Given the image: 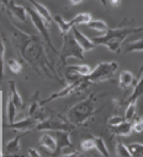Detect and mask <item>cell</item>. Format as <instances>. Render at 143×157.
I'll list each match as a JSON object with an SVG mask.
<instances>
[{
  "mask_svg": "<svg viewBox=\"0 0 143 157\" xmlns=\"http://www.w3.org/2000/svg\"><path fill=\"white\" fill-rule=\"evenodd\" d=\"M142 31V27H137V28H112V29H107L105 32L104 36L101 37H92L91 40L95 45H105L108 50L113 52V53H120V48L121 44L123 43V40L133 34V33H138Z\"/></svg>",
  "mask_w": 143,
  "mask_h": 157,
  "instance_id": "6da1fadb",
  "label": "cell"
},
{
  "mask_svg": "<svg viewBox=\"0 0 143 157\" xmlns=\"http://www.w3.org/2000/svg\"><path fill=\"white\" fill-rule=\"evenodd\" d=\"M95 110H96V99L94 94H90L88 98L74 104L68 110L67 118H68V121H70L72 124L81 125L94 115Z\"/></svg>",
  "mask_w": 143,
  "mask_h": 157,
  "instance_id": "7a4b0ae2",
  "label": "cell"
},
{
  "mask_svg": "<svg viewBox=\"0 0 143 157\" xmlns=\"http://www.w3.org/2000/svg\"><path fill=\"white\" fill-rule=\"evenodd\" d=\"M117 69H118V64L116 61H102L97 64L88 76H84V77L89 85L99 83V82L110 80L113 76V74L117 71Z\"/></svg>",
  "mask_w": 143,
  "mask_h": 157,
  "instance_id": "3957f363",
  "label": "cell"
},
{
  "mask_svg": "<svg viewBox=\"0 0 143 157\" xmlns=\"http://www.w3.org/2000/svg\"><path fill=\"white\" fill-rule=\"evenodd\" d=\"M69 58H75L79 60L84 59V50L79 45V43L75 40L73 34H63V45L60 49V59L63 63H65Z\"/></svg>",
  "mask_w": 143,
  "mask_h": 157,
  "instance_id": "277c9868",
  "label": "cell"
},
{
  "mask_svg": "<svg viewBox=\"0 0 143 157\" xmlns=\"http://www.w3.org/2000/svg\"><path fill=\"white\" fill-rule=\"evenodd\" d=\"M89 86V83L85 81V77L83 76V78H75L73 80L67 87L62 88L60 91L55 92V93H52L46 101H43L41 104H46L55 98H62V97H65V96H70V94H75V93H79L81 91H84L86 87Z\"/></svg>",
  "mask_w": 143,
  "mask_h": 157,
  "instance_id": "5b68a950",
  "label": "cell"
},
{
  "mask_svg": "<svg viewBox=\"0 0 143 157\" xmlns=\"http://www.w3.org/2000/svg\"><path fill=\"white\" fill-rule=\"evenodd\" d=\"M74 124H72L70 121L64 120L60 117H49L46 120H42L39 123H37L36 128L37 130H67V131H72L74 129Z\"/></svg>",
  "mask_w": 143,
  "mask_h": 157,
  "instance_id": "8992f818",
  "label": "cell"
},
{
  "mask_svg": "<svg viewBox=\"0 0 143 157\" xmlns=\"http://www.w3.org/2000/svg\"><path fill=\"white\" fill-rule=\"evenodd\" d=\"M26 11H27V15L30 16L32 23L35 25V27H36L37 31L39 32V34L43 37V39L47 42V44L51 47V49H53V50L55 52V48H54V45H53L52 42H51V37H49V33H48V29H47L48 23L46 22V20H44V18H43V17L35 10V9L27 7Z\"/></svg>",
  "mask_w": 143,
  "mask_h": 157,
  "instance_id": "52a82bcc",
  "label": "cell"
},
{
  "mask_svg": "<svg viewBox=\"0 0 143 157\" xmlns=\"http://www.w3.org/2000/svg\"><path fill=\"white\" fill-rule=\"evenodd\" d=\"M72 31H73V36H74L75 40L79 43V45L83 48L84 52H89V50H91V49H94V48L96 47V45L92 43L91 38H88L85 34H83L75 26L72 28Z\"/></svg>",
  "mask_w": 143,
  "mask_h": 157,
  "instance_id": "ba28073f",
  "label": "cell"
},
{
  "mask_svg": "<svg viewBox=\"0 0 143 157\" xmlns=\"http://www.w3.org/2000/svg\"><path fill=\"white\" fill-rule=\"evenodd\" d=\"M70 131L67 130H55V136H57V150H55V155H59V151L65 147V146H72V141H70Z\"/></svg>",
  "mask_w": 143,
  "mask_h": 157,
  "instance_id": "9c48e42d",
  "label": "cell"
},
{
  "mask_svg": "<svg viewBox=\"0 0 143 157\" xmlns=\"http://www.w3.org/2000/svg\"><path fill=\"white\" fill-rule=\"evenodd\" d=\"M67 71L69 72L72 80L75 78V76H88L91 70H90V66L89 65H85V64H79V65H70L67 67Z\"/></svg>",
  "mask_w": 143,
  "mask_h": 157,
  "instance_id": "30bf717a",
  "label": "cell"
},
{
  "mask_svg": "<svg viewBox=\"0 0 143 157\" xmlns=\"http://www.w3.org/2000/svg\"><path fill=\"white\" fill-rule=\"evenodd\" d=\"M110 129H111L112 134H115L116 136H128L133 131L132 121H127V120H125L123 123H121L116 126H110Z\"/></svg>",
  "mask_w": 143,
  "mask_h": 157,
  "instance_id": "8fae6325",
  "label": "cell"
},
{
  "mask_svg": "<svg viewBox=\"0 0 143 157\" xmlns=\"http://www.w3.org/2000/svg\"><path fill=\"white\" fill-rule=\"evenodd\" d=\"M36 125H37V120L35 118H23L17 123H11L9 126L15 130H30L32 128H36Z\"/></svg>",
  "mask_w": 143,
  "mask_h": 157,
  "instance_id": "7c38bea8",
  "label": "cell"
},
{
  "mask_svg": "<svg viewBox=\"0 0 143 157\" xmlns=\"http://www.w3.org/2000/svg\"><path fill=\"white\" fill-rule=\"evenodd\" d=\"M31 5H32V7L46 20V22L48 23V26L52 23V21H53V16L51 15V12H49V10L46 7V6H43L41 2H38V1H36V0H27Z\"/></svg>",
  "mask_w": 143,
  "mask_h": 157,
  "instance_id": "4fadbf2b",
  "label": "cell"
},
{
  "mask_svg": "<svg viewBox=\"0 0 143 157\" xmlns=\"http://www.w3.org/2000/svg\"><path fill=\"white\" fill-rule=\"evenodd\" d=\"M141 96H143V74H142V76L139 77V80L137 81V83L134 85L132 93L129 94V97H128L127 101H126V104H128V103H136L137 99H138Z\"/></svg>",
  "mask_w": 143,
  "mask_h": 157,
  "instance_id": "5bb4252c",
  "label": "cell"
},
{
  "mask_svg": "<svg viewBox=\"0 0 143 157\" xmlns=\"http://www.w3.org/2000/svg\"><path fill=\"white\" fill-rule=\"evenodd\" d=\"M7 7H9V10L12 12V15H14L17 20H20V21H22V22L26 21L27 11H26V7H25V6H22V5H17V4H15V2L11 0Z\"/></svg>",
  "mask_w": 143,
  "mask_h": 157,
  "instance_id": "9a60e30c",
  "label": "cell"
},
{
  "mask_svg": "<svg viewBox=\"0 0 143 157\" xmlns=\"http://www.w3.org/2000/svg\"><path fill=\"white\" fill-rule=\"evenodd\" d=\"M133 81H134L133 74L131 71H127V70L122 71L120 74V76H118V86H120V88L126 90L127 87H129L133 83Z\"/></svg>",
  "mask_w": 143,
  "mask_h": 157,
  "instance_id": "2e32d148",
  "label": "cell"
},
{
  "mask_svg": "<svg viewBox=\"0 0 143 157\" xmlns=\"http://www.w3.org/2000/svg\"><path fill=\"white\" fill-rule=\"evenodd\" d=\"M39 145H41L42 147H44V148L52 151V152H55V150H57V141H55V139H54L52 135H49V134H43V135L41 136V139H39Z\"/></svg>",
  "mask_w": 143,
  "mask_h": 157,
  "instance_id": "e0dca14e",
  "label": "cell"
},
{
  "mask_svg": "<svg viewBox=\"0 0 143 157\" xmlns=\"http://www.w3.org/2000/svg\"><path fill=\"white\" fill-rule=\"evenodd\" d=\"M9 85H10V99L12 101V103L16 105L17 109H21L23 107V102H22V98H21L20 93L17 92L15 82L14 81H9Z\"/></svg>",
  "mask_w": 143,
  "mask_h": 157,
  "instance_id": "ac0fdd59",
  "label": "cell"
},
{
  "mask_svg": "<svg viewBox=\"0 0 143 157\" xmlns=\"http://www.w3.org/2000/svg\"><path fill=\"white\" fill-rule=\"evenodd\" d=\"M53 20L57 22V25H58V27H59L62 34H67V33L74 27L70 20H69V21H65L60 15H55V16H53Z\"/></svg>",
  "mask_w": 143,
  "mask_h": 157,
  "instance_id": "d6986e66",
  "label": "cell"
},
{
  "mask_svg": "<svg viewBox=\"0 0 143 157\" xmlns=\"http://www.w3.org/2000/svg\"><path fill=\"white\" fill-rule=\"evenodd\" d=\"M23 135H20V136H16L15 139L10 140L6 145H5V153L6 155H14L16 153L18 150H20V140Z\"/></svg>",
  "mask_w": 143,
  "mask_h": 157,
  "instance_id": "ffe728a7",
  "label": "cell"
},
{
  "mask_svg": "<svg viewBox=\"0 0 143 157\" xmlns=\"http://www.w3.org/2000/svg\"><path fill=\"white\" fill-rule=\"evenodd\" d=\"M91 15L89 12H81L79 15H76L75 17H73L70 21L73 23V26H76V25H88L90 21H91Z\"/></svg>",
  "mask_w": 143,
  "mask_h": 157,
  "instance_id": "44dd1931",
  "label": "cell"
},
{
  "mask_svg": "<svg viewBox=\"0 0 143 157\" xmlns=\"http://www.w3.org/2000/svg\"><path fill=\"white\" fill-rule=\"evenodd\" d=\"M86 26L89 28H91V29L97 31V32H106L108 29L106 22H104L102 20H91Z\"/></svg>",
  "mask_w": 143,
  "mask_h": 157,
  "instance_id": "7402d4cb",
  "label": "cell"
},
{
  "mask_svg": "<svg viewBox=\"0 0 143 157\" xmlns=\"http://www.w3.org/2000/svg\"><path fill=\"white\" fill-rule=\"evenodd\" d=\"M116 155L122 156V157H129L131 156V152H129L128 147L123 145V142L121 141L120 137H117V142H116Z\"/></svg>",
  "mask_w": 143,
  "mask_h": 157,
  "instance_id": "603a6c76",
  "label": "cell"
},
{
  "mask_svg": "<svg viewBox=\"0 0 143 157\" xmlns=\"http://www.w3.org/2000/svg\"><path fill=\"white\" fill-rule=\"evenodd\" d=\"M126 53H133V52H143V38L136 40V42H132L129 43L127 47H126Z\"/></svg>",
  "mask_w": 143,
  "mask_h": 157,
  "instance_id": "cb8c5ba5",
  "label": "cell"
},
{
  "mask_svg": "<svg viewBox=\"0 0 143 157\" xmlns=\"http://www.w3.org/2000/svg\"><path fill=\"white\" fill-rule=\"evenodd\" d=\"M136 103H128L126 104V109H125V119L127 121H132L134 119L136 115Z\"/></svg>",
  "mask_w": 143,
  "mask_h": 157,
  "instance_id": "d4e9b609",
  "label": "cell"
},
{
  "mask_svg": "<svg viewBox=\"0 0 143 157\" xmlns=\"http://www.w3.org/2000/svg\"><path fill=\"white\" fill-rule=\"evenodd\" d=\"M95 144H96V150L102 155V156H106L108 157L110 153L107 151V147H106V144L105 141L102 140V137H95Z\"/></svg>",
  "mask_w": 143,
  "mask_h": 157,
  "instance_id": "484cf974",
  "label": "cell"
},
{
  "mask_svg": "<svg viewBox=\"0 0 143 157\" xmlns=\"http://www.w3.org/2000/svg\"><path fill=\"white\" fill-rule=\"evenodd\" d=\"M127 147L131 152V156H143V144L136 142V144L128 145Z\"/></svg>",
  "mask_w": 143,
  "mask_h": 157,
  "instance_id": "4316f807",
  "label": "cell"
},
{
  "mask_svg": "<svg viewBox=\"0 0 143 157\" xmlns=\"http://www.w3.org/2000/svg\"><path fill=\"white\" fill-rule=\"evenodd\" d=\"M80 147L83 151H91L94 148H96V144H95V139H86L84 141H81Z\"/></svg>",
  "mask_w": 143,
  "mask_h": 157,
  "instance_id": "83f0119b",
  "label": "cell"
},
{
  "mask_svg": "<svg viewBox=\"0 0 143 157\" xmlns=\"http://www.w3.org/2000/svg\"><path fill=\"white\" fill-rule=\"evenodd\" d=\"M7 66H9V69H10L14 74H18V72H21V70H22L21 64H20L17 60H15V59H9V60H7Z\"/></svg>",
  "mask_w": 143,
  "mask_h": 157,
  "instance_id": "f1b7e54d",
  "label": "cell"
},
{
  "mask_svg": "<svg viewBox=\"0 0 143 157\" xmlns=\"http://www.w3.org/2000/svg\"><path fill=\"white\" fill-rule=\"evenodd\" d=\"M132 129L134 132H142L143 131V117L132 120Z\"/></svg>",
  "mask_w": 143,
  "mask_h": 157,
  "instance_id": "f546056e",
  "label": "cell"
},
{
  "mask_svg": "<svg viewBox=\"0 0 143 157\" xmlns=\"http://www.w3.org/2000/svg\"><path fill=\"white\" fill-rule=\"evenodd\" d=\"M74 155H79V152L76 150H74L73 145L72 146H65L59 151V156H74Z\"/></svg>",
  "mask_w": 143,
  "mask_h": 157,
  "instance_id": "4dcf8cb0",
  "label": "cell"
},
{
  "mask_svg": "<svg viewBox=\"0 0 143 157\" xmlns=\"http://www.w3.org/2000/svg\"><path fill=\"white\" fill-rule=\"evenodd\" d=\"M7 112H9V121H10V124H11V123H14V118H15V114H16V112H17V108H16V105L12 103L11 99L9 101Z\"/></svg>",
  "mask_w": 143,
  "mask_h": 157,
  "instance_id": "1f68e13d",
  "label": "cell"
},
{
  "mask_svg": "<svg viewBox=\"0 0 143 157\" xmlns=\"http://www.w3.org/2000/svg\"><path fill=\"white\" fill-rule=\"evenodd\" d=\"M123 121H125V118L118 117V115H115V117H111L107 120V124H108V126H116V125H118V124H121Z\"/></svg>",
  "mask_w": 143,
  "mask_h": 157,
  "instance_id": "d6a6232c",
  "label": "cell"
},
{
  "mask_svg": "<svg viewBox=\"0 0 143 157\" xmlns=\"http://www.w3.org/2000/svg\"><path fill=\"white\" fill-rule=\"evenodd\" d=\"M4 53H5V47L2 40L0 39V82L2 78V64H4Z\"/></svg>",
  "mask_w": 143,
  "mask_h": 157,
  "instance_id": "836d02e7",
  "label": "cell"
},
{
  "mask_svg": "<svg viewBox=\"0 0 143 157\" xmlns=\"http://www.w3.org/2000/svg\"><path fill=\"white\" fill-rule=\"evenodd\" d=\"M27 156H31V157H39L41 153H39L37 150H35V148H30V150H27Z\"/></svg>",
  "mask_w": 143,
  "mask_h": 157,
  "instance_id": "e575fe53",
  "label": "cell"
},
{
  "mask_svg": "<svg viewBox=\"0 0 143 157\" xmlns=\"http://www.w3.org/2000/svg\"><path fill=\"white\" fill-rule=\"evenodd\" d=\"M110 4H111L113 7H117V6H120L121 0H110Z\"/></svg>",
  "mask_w": 143,
  "mask_h": 157,
  "instance_id": "d590c367",
  "label": "cell"
},
{
  "mask_svg": "<svg viewBox=\"0 0 143 157\" xmlns=\"http://www.w3.org/2000/svg\"><path fill=\"white\" fill-rule=\"evenodd\" d=\"M84 0H70V4L72 5H79V4H81Z\"/></svg>",
  "mask_w": 143,
  "mask_h": 157,
  "instance_id": "8d00e7d4",
  "label": "cell"
},
{
  "mask_svg": "<svg viewBox=\"0 0 143 157\" xmlns=\"http://www.w3.org/2000/svg\"><path fill=\"white\" fill-rule=\"evenodd\" d=\"M10 1H11V0H0V2H1V4L4 5V6H9Z\"/></svg>",
  "mask_w": 143,
  "mask_h": 157,
  "instance_id": "74e56055",
  "label": "cell"
},
{
  "mask_svg": "<svg viewBox=\"0 0 143 157\" xmlns=\"http://www.w3.org/2000/svg\"><path fill=\"white\" fill-rule=\"evenodd\" d=\"M102 6H106V0H97Z\"/></svg>",
  "mask_w": 143,
  "mask_h": 157,
  "instance_id": "f35d334b",
  "label": "cell"
}]
</instances>
